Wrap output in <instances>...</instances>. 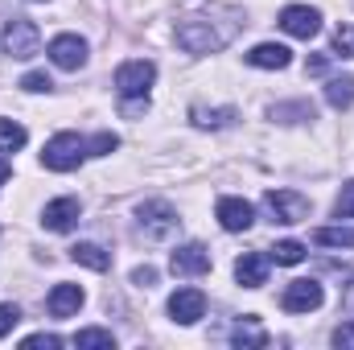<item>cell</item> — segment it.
Wrapping results in <instances>:
<instances>
[{
	"instance_id": "obj_1",
	"label": "cell",
	"mask_w": 354,
	"mask_h": 350,
	"mask_svg": "<svg viewBox=\"0 0 354 350\" xmlns=\"http://www.w3.org/2000/svg\"><path fill=\"white\" fill-rule=\"evenodd\" d=\"M223 12H227V8H210V12H189V17H181L177 29H174L177 46H181L185 54H218L223 46H231L235 33L243 29V12H235V17H227V21L218 25Z\"/></svg>"
},
{
	"instance_id": "obj_2",
	"label": "cell",
	"mask_w": 354,
	"mask_h": 350,
	"mask_svg": "<svg viewBox=\"0 0 354 350\" xmlns=\"http://www.w3.org/2000/svg\"><path fill=\"white\" fill-rule=\"evenodd\" d=\"M83 157H87V140H83L79 132H58V136L41 149V165L54 169V174H71V169H79Z\"/></svg>"
},
{
	"instance_id": "obj_3",
	"label": "cell",
	"mask_w": 354,
	"mask_h": 350,
	"mask_svg": "<svg viewBox=\"0 0 354 350\" xmlns=\"http://www.w3.org/2000/svg\"><path fill=\"white\" fill-rule=\"evenodd\" d=\"M136 219H140V231H145V239H169L177 227H181L177 210L169 206V202H161V198H153V202H140Z\"/></svg>"
},
{
	"instance_id": "obj_4",
	"label": "cell",
	"mask_w": 354,
	"mask_h": 350,
	"mask_svg": "<svg viewBox=\"0 0 354 350\" xmlns=\"http://www.w3.org/2000/svg\"><path fill=\"white\" fill-rule=\"evenodd\" d=\"M153 79H157V66L149 58H132V62H124L115 71V91L124 99H145L149 87H153Z\"/></svg>"
},
{
	"instance_id": "obj_5",
	"label": "cell",
	"mask_w": 354,
	"mask_h": 350,
	"mask_svg": "<svg viewBox=\"0 0 354 350\" xmlns=\"http://www.w3.org/2000/svg\"><path fill=\"white\" fill-rule=\"evenodd\" d=\"M264 206L272 214V223H284V227H292V223H301L309 214V198L297 194V190H268Z\"/></svg>"
},
{
	"instance_id": "obj_6",
	"label": "cell",
	"mask_w": 354,
	"mask_h": 350,
	"mask_svg": "<svg viewBox=\"0 0 354 350\" xmlns=\"http://www.w3.org/2000/svg\"><path fill=\"white\" fill-rule=\"evenodd\" d=\"M37 46H41V33H37V25L33 21H25V17H12L8 25H4V54L8 58H33L37 54Z\"/></svg>"
},
{
	"instance_id": "obj_7",
	"label": "cell",
	"mask_w": 354,
	"mask_h": 350,
	"mask_svg": "<svg viewBox=\"0 0 354 350\" xmlns=\"http://www.w3.org/2000/svg\"><path fill=\"white\" fill-rule=\"evenodd\" d=\"M280 29L288 33V37H317V29H322V12L317 8H309V4H288L284 12H280Z\"/></svg>"
},
{
	"instance_id": "obj_8",
	"label": "cell",
	"mask_w": 354,
	"mask_h": 350,
	"mask_svg": "<svg viewBox=\"0 0 354 350\" xmlns=\"http://www.w3.org/2000/svg\"><path fill=\"white\" fill-rule=\"evenodd\" d=\"M322 301H326V293H322L317 280H292V284L284 288V297H280V305H284L288 313H313Z\"/></svg>"
},
{
	"instance_id": "obj_9",
	"label": "cell",
	"mask_w": 354,
	"mask_h": 350,
	"mask_svg": "<svg viewBox=\"0 0 354 350\" xmlns=\"http://www.w3.org/2000/svg\"><path fill=\"white\" fill-rule=\"evenodd\" d=\"M50 58H54V66H62V71H79V66L87 62V42L75 37V33H58V37L50 42Z\"/></svg>"
},
{
	"instance_id": "obj_10",
	"label": "cell",
	"mask_w": 354,
	"mask_h": 350,
	"mask_svg": "<svg viewBox=\"0 0 354 350\" xmlns=\"http://www.w3.org/2000/svg\"><path fill=\"white\" fill-rule=\"evenodd\" d=\"M169 313H174V322H181V326H194L206 313V297L198 288H177L174 297H169Z\"/></svg>"
},
{
	"instance_id": "obj_11",
	"label": "cell",
	"mask_w": 354,
	"mask_h": 350,
	"mask_svg": "<svg viewBox=\"0 0 354 350\" xmlns=\"http://www.w3.org/2000/svg\"><path fill=\"white\" fill-rule=\"evenodd\" d=\"M169 268L177 276H202V272H210V252L202 243H185L169 256Z\"/></svg>"
},
{
	"instance_id": "obj_12",
	"label": "cell",
	"mask_w": 354,
	"mask_h": 350,
	"mask_svg": "<svg viewBox=\"0 0 354 350\" xmlns=\"http://www.w3.org/2000/svg\"><path fill=\"white\" fill-rule=\"evenodd\" d=\"M79 305H83V288H79V284H54L50 297H46L50 317H75Z\"/></svg>"
},
{
	"instance_id": "obj_13",
	"label": "cell",
	"mask_w": 354,
	"mask_h": 350,
	"mask_svg": "<svg viewBox=\"0 0 354 350\" xmlns=\"http://www.w3.org/2000/svg\"><path fill=\"white\" fill-rule=\"evenodd\" d=\"M252 219H256L252 202H243V198H223V202H218V223H223V231H248Z\"/></svg>"
},
{
	"instance_id": "obj_14",
	"label": "cell",
	"mask_w": 354,
	"mask_h": 350,
	"mask_svg": "<svg viewBox=\"0 0 354 350\" xmlns=\"http://www.w3.org/2000/svg\"><path fill=\"white\" fill-rule=\"evenodd\" d=\"M235 280H239L243 288H260V284H268V256H260V252L239 256V260H235Z\"/></svg>"
},
{
	"instance_id": "obj_15",
	"label": "cell",
	"mask_w": 354,
	"mask_h": 350,
	"mask_svg": "<svg viewBox=\"0 0 354 350\" xmlns=\"http://www.w3.org/2000/svg\"><path fill=\"white\" fill-rule=\"evenodd\" d=\"M41 223H46L50 231H71V227L79 223V198H58V202H50L46 214H41Z\"/></svg>"
},
{
	"instance_id": "obj_16",
	"label": "cell",
	"mask_w": 354,
	"mask_h": 350,
	"mask_svg": "<svg viewBox=\"0 0 354 350\" xmlns=\"http://www.w3.org/2000/svg\"><path fill=\"white\" fill-rule=\"evenodd\" d=\"M248 62L260 66V71H284V66L292 62V50H288V46H276V42H264V46H256V50L248 54Z\"/></svg>"
},
{
	"instance_id": "obj_17",
	"label": "cell",
	"mask_w": 354,
	"mask_h": 350,
	"mask_svg": "<svg viewBox=\"0 0 354 350\" xmlns=\"http://www.w3.org/2000/svg\"><path fill=\"white\" fill-rule=\"evenodd\" d=\"M189 120H194L198 128H231V124L239 120V111H235V107H202V103H194V107H189Z\"/></svg>"
},
{
	"instance_id": "obj_18",
	"label": "cell",
	"mask_w": 354,
	"mask_h": 350,
	"mask_svg": "<svg viewBox=\"0 0 354 350\" xmlns=\"http://www.w3.org/2000/svg\"><path fill=\"white\" fill-rule=\"evenodd\" d=\"M231 342L235 347H268V330L256 317H239L235 330H231Z\"/></svg>"
},
{
	"instance_id": "obj_19",
	"label": "cell",
	"mask_w": 354,
	"mask_h": 350,
	"mask_svg": "<svg viewBox=\"0 0 354 350\" xmlns=\"http://www.w3.org/2000/svg\"><path fill=\"white\" fill-rule=\"evenodd\" d=\"M71 260L91 268V272H107V268H111V256H107L99 243H75V248H71Z\"/></svg>"
},
{
	"instance_id": "obj_20",
	"label": "cell",
	"mask_w": 354,
	"mask_h": 350,
	"mask_svg": "<svg viewBox=\"0 0 354 350\" xmlns=\"http://www.w3.org/2000/svg\"><path fill=\"white\" fill-rule=\"evenodd\" d=\"M326 99H330V107H351L354 103V75H338V79H330L326 83Z\"/></svg>"
},
{
	"instance_id": "obj_21",
	"label": "cell",
	"mask_w": 354,
	"mask_h": 350,
	"mask_svg": "<svg viewBox=\"0 0 354 350\" xmlns=\"http://www.w3.org/2000/svg\"><path fill=\"white\" fill-rule=\"evenodd\" d=\"M313 243H322V248H354V227H322V231H313Z\"/></svg>"
},
{
	"instance_id": "obj_22",
	"label": "cell",
	"mask_w": 354,
	"mask_h": 350,
	"mask_svg": "<svg viewBox=\"0 0 354 350\" xmlns=\"http://www.w3.org/2000/svg\"><path fill=\"white\" fill-rule=\"evenodd\" d=\"M25 140H29V132L17 120H0V153H17V149H25Z\"/></svg>"
},
{
	"instance_id": "obj_23",
	"label": "cell",
	"mask_w": 354,
	"mask_h": 350,
	"mask_svg": "<svg viewBox=\"0 0 354 350\" xmlns=\"http://www.w3.org/2000/svg\"><path fill=\"white\" fill-rule=\"evenodd\" d=\"M272 120H284V124H297V120H313V103H276L272 111H268Z\"/></svg>"
},
{
	"instance_id": "obj_24",
	"label": "cell",
	"mask_w": 354,
	"mask_h": 350,
	"mask_svg": "<svg viewBox=\"0 0 354 350\" xmlns=\"http://www.w3.org/2000/svg\"><path fill=\"white\" fill-rule=\"evenodd\" d=\"M268 260H276V264H301V260H305V243H297V239H280V243L268 252Z\"/></svg>"
},
{
	"instance_id": "obj_25",
	"label": "cell",
	"mask_w": 354,
	"mask_h": 350,
	"mask_svg": "<svg viewBox=\"0 0 354 350\" xmlns=\"http://www.w3.org/2000/svg\"><path fill=\"white\" fill-rule=\"evenodd\" d=\"M75 347L79 350H111L115 347V338H111V334H107V330H79V334H75Z\"/></svg>"
},
{
	"instance_id": "obj_26",
	"label": "cell",
	"mask_w": 354,
	"mask_h": 350,
	"mask_svg": "<svg viewBox=\"0 0 354 350\" xmlns=\"http://www.w3.org/2000/svg\"><path fill=\"white\" fill-rule=\"evenodd\" d=\"M334 54L354 58V21H346V25H338V29H334Z\"/></svg>"
},
{
	"instance_id": "obj_27",
	"label": "cell",
	"mask_w": 354,
	"mask_h": 350,
	"mask_svg": "<svg viewBox=\"0 0 354 350\" xmlns=\"http://www.w3.org/2000/svg\"><path fill=\"white\" fill-rule=\"evenodd\" d=\"M115 149H120V136L115 132H99L95 140H87V157H107Z\"/></svg>"
},
{
	"instance_id": "obj_28",
	"label": "cell",
	"mask_w": 354,
	"mask_h": 350,
	"mask_svg": "<svg viewBox=\"0 0 354 350\" xmlns=\"http://www.w3.org/2000/svg\"><path fill=\"white\" fill-rule=\"evenodd\" d=\"M334 214H338V219H354V181L342 185V194H338V202H334Z\"/></svg>"
},
{
	"instance_id": "obj_29",
	"label": "cell",
	"mask_w": 354,
	"mask_h": 350,
	"mask_svg": "<svg viewBox=\"0 0 354 350\" xmlns=\"http://www.w3.org/2000/svg\"><path fill=\"white\" fill-rule=\"evenodd\" d=\"M17 322H21V309L4 301V305H0V338H4V334H12V326H17Z\"/></svg>"
},
{
	"instance_id": "obj_30",
	"label": "cell",
	"mask_w": 354,
	"mask_h": 350,
	"mask_svg": "<svg viewBox=\"0 0 354 350\" xmlns=\"http://www.w3.org/2000/svg\"><path fill=\"white\" fill-rule=\"evenodd\" d=\"M334 347H342V350H354V322H342V326L334 330Z\"/></svg>"
},
{
	"instance_id": "obj_31",
	"label": "cell",
	"mask_w": 354,
	"mask_h": 350,
	"mask_svg": "<svg viewBox=\"0 0 354 350\" xmlns=\"http://www.w3.org/2000/svg\"><path fill=\"white\" fill-rule=\"evenodd\" d=\"M330 58H334V54H313V58L305 62V75H326V71H330Z\"/></svg>"
},
{
	"instance_id": "obj_32",
	"label": "cell",
	"mask_w": 354,
	"mask_h": 350,
	"mask_svg": "<svg viewBox=\"0 0 354 350\" xmlns=\"http://www.w3.org/2000/svg\"><path fill=\"white\" fill-rule=\"evenodd\" d=\"M21 87H25V91H50L54 83H50L41 71H33V75H25V79H21Z\"/></svg>"
},
{
	"instance_id": "obj_33",
	"label": "cell",
	"mask_w": 354,
	"mask_h": 350,
	"mask_svg": "<svg viewBox=\"0 0 354 350\" xmlns=\"http://www.w3.org/2000/svg\"><path fill=\"white\" fill-rule=\"evenodd\" d=\"M25 347H46V350H58V347H62V338H58V334H33V338H25Z\"/></svg>"
},
{
	"instance_id": "obj_34",
	"label": "cell",
	"mask_w": 354,
	"mask_h": 350,
	"mask_svg": "<svg viewBox=\"0 0 354 350\" xmlns=\"http://www.w3.org/2000/svg\"><path fill=\"white\" fill-rule=\"evenodd\" d=\"M132 280H136L140 288H153V284H157V268H136V272H132Z\"/></svg>"
},
{
	"instance_id": "obj_35",
	"label": "cell",
	"mask_w": 354,
	"mask_h": 350,
	"mask_svg": "<svg viewBox=\"0 0 354 350\" xmlns=\"http://www.w3.org/2000/svg\"><path fill=\"white\" fill-rule=\"evenodd\" d=\"M149 111V95L145 99H124V116H145Z\"/></svg>"
},
{
	"instance_id": "obj_36",
	"label": "cell",
	"mask_w": 354,
	"mask_h": 350,
	"mask_svg": "<svg viewBox=\"0 0 354 350\" xmlns=\"http://www.w3.org/2000/svg\"><path fill=\"white\" fill-rule=\"evenodd\" d=\"M342 305H346V309H351V313H354V276H351V284L342 288Z\"/></svg>"
},
{
	"instance_id": "obj_37",
	"label": "cell",
	"mask_w": 354,
	"mask_h": 350,
	"mask_svg": "<svg viewBox=\"0 0 354 350\" xmlns=\"http://www.w3.org/2000/svg\"><path fill=\"white\" fill-rule=\"evenodd\" d=\"M8 174H12V165H8V161H4V157H0V185H4V181H8Z\"/></svg>"
}]
</instances>
